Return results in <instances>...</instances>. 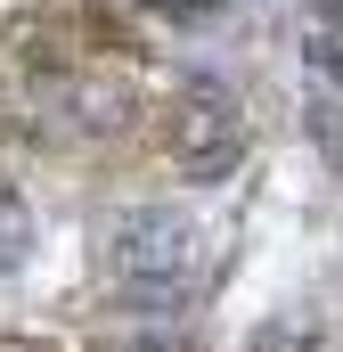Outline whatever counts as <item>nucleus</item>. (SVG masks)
<instances>
[{"label":"nucleus","instance_id":"obj_3","mask_svg":"<svg viewBox=\"0 0 343 352\" xmlns=\"http://www.w3.org/2000/svg\"><path fill=\"white\" fill-rule=\"evenodd\" d=\"M115 352H196V344H188L180 328H139V336H123Z\"/></svg>","mask_w":343,"mask_h":352},{"label":"nucleus","instance_id":"obj_1","mask_svg":"<svg viewBox=\"0 0 343 352\" xmlns=\"http://www.w3.org/2000/svg\"><path fill=\"white\" fill-rule=\"evenodd\" d=\"M196 221L172 213V205H139L106 230V278L123 295H180L196 278Z\"/></svg>","mask_w":343,"mask_h":352},{"label":"nucleus","instance_id":"obj_6","mask_svg":"<svg viewBox=\"0 0 343 352\" xmlns=\"http://www.w3.org/2000/svg\"><path fill=\"white\" fill-rule=\"evenodd\" d=\"M147 8H164V16H180V25H188V16H213L221 0H147Z\"/></svg>","mask_w":343,"mask_h":352},{"label":"nucleus","instance_id":"obj_2","mask_svg":"<svg viewBox=\"0 0 343 352\" xmlns=\"http://www.w3.org/2000/svg\"><path fill=\"white\" fill-rule=\"evenodd\" d=\"M172 156H180L188 180H221L229 173L246 156V107H237V90H221V82H188L180 90V107H172Z\"/></svg>","mask_w":343,"mask_h":352},{"label":"nucleus","instance_id":"obj_4","mask_svg":"<svg viewBox=\"0 0 343 352\" xmlns=\"http://www.w3.org/2000/svg\"><path fill=\"white\" fill-rule=\"evenodd\" d=\"M246 352H311V328H294V320H286V328H261Z\"/></svg>","mask_w":343,"mask_h":352},{"label":"nucleus","instance_id":"obj_5","mask_svg":"<svg viewBox=\"0 0 343 352\" xmlns=\"http://www.w3.org/2000/svg\"><path fill=\"white\" fill-rule=\"evenodd\" d=\"M311 74L319 82H343V41H311Z\"/></svg>","mask_w":343,"mask_h":352}]
</instances>
